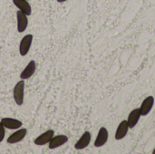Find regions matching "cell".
<instances>
[{
  "mask_svg": "<svg viewBox=\"0 0 155 154\" xmlns=\"http://www.w3.org/2000/svg\"><path fill=\"white\" fill-rule=\"evenodd\" d=\"M108 140V131L106 128L102 127L97 134V137L94 141V146L95 147H102L104 146Z\"/></svg>",
  "mask_w": 155,
  "mask_h": 154,
  "instance_id": "9c48e42d",
  "label": "cell"
},
{
  "mask_svg": "<svg viewBox=\"0 0 155 154\" xmlns=\"http://www.w3.org/2000/svg\"><path fill=\"white\" fill-rule=\"evenodd\" d=\"M27 1H28V0H27Z\"/></svg>",
  "mask_w": 155,
  "mask_h": 154,
  "instance_id": "ac0fdd59",
  "label": "cell"
},
{
  "mask_svg": "<svg viewBox=\"0 0 155 154\" xmlns=\"http://www.w3.org/2000/svg\"><path fill=\"white\" fill-rule=\"evenodd\" d=\"M33 42V34H26L25 35L22 40L20 41V44H19V53L22 56H25L27 54L31 44Z\"/></svg>",
  "mask_w": 155,
  "mask_h": 154,
  "instance_id": "7a4b0ae2",
  "label": "cell"
},
{
  "mask_svg": "<svg viewBox=\"0 0 155 154\" xmlns=\"http://www.w3.org/2000/svg\"><path fill=\"white\" fill-rule=\"evenodd\" d=\"M16 19H17V31L19 33L25 32V29L27 28V25H28L27 15L19 10L16 12Z\"/></svg>",
  "mask_w": 155,
  "mask_h": 154,
  "instance_id": "3957f363",
  "label": "cell"
},
{
  "mask_svg": "<svg viewBox=\"0 0 155 154\" xmlns=\"http://www.w3.org/2000/svg\"><path fill=\"white\" fill-rule=\"evenodd\" d=\"M141 116L142 115H141L140 108L133 110L131 112V113L129 114V117H128V120H127L129 128H134L138 123V121H139V119H140Z\"/></svg>",
  "mask_w": 155,
  "mask_h": 154,
  "instance_id": "5bb4252c",
  "label": "cell"
},
{
  "mask_svg": "<svg viewBox=\"0 0 155 154\" xmlns=\"http://www.w3.org/2000/svg\"><path fill=\"white\" fill-rule=\"evenodd\" d=\"M65 1H67V0H57L58 3H63V2H65Z\"/></svg>",
  "mask_w": 155,
  "mask_h": 154,
  "instance_id": "2e32d148",
  "label": "cell"
},
{
  "mask_svg": "<svg viewBox=\"0 0 155 154\" xmlns=\"http://www.w3.org/2000/svg\"><path fill=\"white\" fill-rule=\"evenodd\" d=\"M0 122L5 128H7L9 130H16L22 126V122L14 118H3Z\"/></svg>",
  "mask_w": 155,
  "mask_h": 154,
  "instance_id": "30bf717a",
  "label": "cell"
},
{
  "mask_svg": "<svg viewBox=\"0 0 155 154\" xmlns=\"http://www.w3.org/2000/svg\"><path fill=\"white\" fill-rule=\"evenodd\" d=\"M90 142H91V133L89 132H85L81 136V138L76 142V143L74 144V148L76 150H83L89 145Z\"/></svg>",
  "mask_w": 155,
  "mask_h": 154,
  "instance_id": "8fae6325",
  "label": "cell"
},
{
  "mask_svg": "<svg viewBox=\"0 0 155 154\" xmlns=\"http://www.w3.org/2000/svg\"><path fill=\"white\" fill-rule=\"evenodd\" d=\"M26 133H27V130L25 128H22V129L17 130L16 132L12 133L7 138V143L14 144V143H17L21 142L25 137Z\"/></svg>",
  "mask_w": 155,
  "mask_h": 154,
  "instance_id": "277c9868",
  "label": "cell"
},
{
  "mask_svg": "<svg viewBox=\"0 0 155 154\" xmlns=\"http://www.w3.org/2000/svg\"><path fill=\"white\" fill-rule=\"evenodd\" d=\"M14 100L15 103L21 106L24 103V96H25V80L21 79L14 87Z\"/></svg>",
  "mask_w": 155,
  "mask_h": 154,
  "instance_id": "6da1fadb",
  "label": "cell"
},
{
  "mask_svg": "<svg viewBox=\"0 0 155 154\" xmlns=\"http://www.w3.org/2000/svg\"><path fill=\"white\" fill-rule=\"evenodd\" d=\"M68 142V137L66 135H57V136H54L51 141L48 143V147L51 150L56 149L62 145H64L65 143Z\"/></svg>",
  "mask_w": 155,
  "mask_h": 154,
  "instance_id": "52a82bcc",
  "label": "cell"
},
{
  "mask_svg": "<svg viewBox=\"0 0 155 154\" xmlns=\"http://www.w3.org/2000/svg\"><path fill=\"white\" fill-rule=\"evenodd\" d=\"M153 154H155V149H154V150H153Z\"/></svg>",
  "mask_w": 155,
  "mask_h": 154,
  "instance_id": "e0dca14e",
  "label": "cell"
},
{
  "mask_svg": "<svg viewBox=\"0 0 155 154\" xmlns=\"http://www.w3.org/2000/svg\"><path fill=\"white\" fill-rule=\"evenodd\" d=\"M128 129H129V125H128L127 121H123L119 124V126H118V128L116 130L115 139L116 140H122V139H124L126 136L127 133H128Z\"/></svg>",
  "mask_w": 155,
  "mask_h": 154,
  "instance_id": "4fadbf2b",
  "label": "cell"
},
{
  "mask_svg": "<svg viewBox=\"0 0 155 154\" xmlns=\"http://www.w3.org/2000/svg\"><path fill=\"white\" fill-rule=\"evenodd\" d=\"M35 70H36V64H35V62L34 60H32V61H30L27 64L25 68L20 74V78L23 79V80L29 79L30 77L33 76V74H35Z\"/></svg>",
  "mask_w": 155,
  "mask_h": 154,
  "instance_id": "5b68a950",
  "label": "cell"
},
{
  "mask_svg": "<svg viewBox=\"0 0 155 154\" xmlns=\"http://www.w3.org/2000/svg\"><path fill=\"white\" fill-rule=\"evenodd\" d=\"M14 5L26 15H30L32 14V8L27 0H13Z\"/></svg>",
  "mask_w": 155,
  "mask_h": 154,
  "instance_id": "7c38bea8",
  "label": "cell"
},
{
  "mask_svg": "<svg viewBox=\"0 0 155 154\" xmlns=\"http://www.w3.org/2000/svg\"><path fill=\"white\" fill-rule=\"evenodd\" d=\"M154 103V98L153 96H148L144 101L143 102L141 107H140V112L142 116H146L152 110L153 106Z\"/></svg>",
  "mask_w": 155,
  "mask_h": 154,
  "instance_id": "ba28073f",
  "label": "cell"
},
{
  "mask_svg": "<svg viewBox=\"0 0 155 154\" xmlns=\"http://www.w3.org/2000/svg\"><path fill=\"white\" fill-rule=\"evenodd\" d=\"M54 130H48L46 131L45 133H42L41 135H39L35 140V143L36 145H39V146H42V145H45L47 144L51 139L54 137Z\"/></svg>",
  "mask_w": 155,
  "mask_h": 154,
  "instance_id": "8992f818",
  "label": "cell"
},
{
  "mask_svg": "<svg viewBox=\"0 0 155 154\" xmlns=\"http://www.w3.org/2000/svg\"><path fill=\"white\" fill-rule=\"evenodd\" d=\"M5 127L2 124V123L0 122V143L3 142L4 138H5Z\"/></svg>",
  "mask_w": 155,
  "mask_h": 154,
  "instance_id": "9a60e30c",
  "label": "cell"
}]
</instances>
